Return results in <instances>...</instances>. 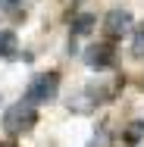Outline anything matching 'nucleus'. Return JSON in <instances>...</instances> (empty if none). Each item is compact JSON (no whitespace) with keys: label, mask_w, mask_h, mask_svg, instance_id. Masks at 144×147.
<instances>
[{"label":"nucleus","mask_w":144,"mask_h":147,"mask_svg":"<svg viewBox=\"0 0 144 147\" xmlns=\"http://www.w3.org/2000/svg\"><path fill=\"white\" fill-rule=\"evenodd\" d=\"M34 122H38V110H34V103H28V100H19V103H13L3 113V128L9 135H25V131L34 128Z\"/></svg>","instance_id":"obj_1"},{"label":"nucleus","mask_w":144,"mask_h":147,"mask_svg":"<svg viewBox=\"0 0 144 147\" xmlns=\"http://www.w3.org/2000/svg\"><path fill=\"white\" fill-rule=\"evenodd\" d=\"M59 91V75L57 72H41V75H34L31 78V85L25 88V100L28 103H47V100H53Z\"/></svg>","instance_id":"obj_2"},{"label":"nucleus","mask_w":144,"mask_h":147,"mask_svg":"<svg viewBox=\"0 0 144 147\" xmlns=\"http://www.w3.org/2000/svg\"><path fill=\"white\" fill-rule=\"evenodd\" d=\"M128 25H132V16L125 9H110L107 19H103V34L107 38H122L128 31Z\"/></svg>","instance_id":"obj_3"},{"label":"nucleus","mask_w":144,"mask_h":147,"mask_svg":"<svg viewBox=\"0 0 144 147\" xmlns=\"http://www.w3.org/2000/svg\"><path fill=\"white\" fill-rule=\"evenodd\" d=\"M85 63L88 66H97V69L110 66V63H113V47H110V44H94V47H88L85 50Z\"/></svg>","instance_id":"obj_4"},{"label":"nucleus","mask_w":144,"mask_h":147,"mask_svg":"<svg viewBox=\"0 0 144 147\" xmlns=\"http://www.w3.org/2000/svg\"><path fill=\"white\" fill-rule=\"evenodd\" d=\"M94 25H97L94 16H78L75 25H72V34H88V31H94Z\"/></svg>","instance_id":"obj_5"},{"label":"nucleus","mask_w":144,"mask_h":147,"mask_svg":"<svg viewBox=\"0 0 144 147\" xmlns=\"http://www.w3.org/2000/svg\"><path fill=\"white\" fill-rule=\"evenodd\" d=\"M16 50V34L13 31H0V57H9Z\"/></svg>","instance_id":"obj_6"},{"label":"nucleus","mask_w":144,"mask_h":147,"mask_svg":"<svg viewBox=\"0 0 144 147\" xmlns=\"http://www.w3.org/2000/svg\"><path fill=\"white\" fill-rule=\"evenodd\" d=\"M135 57H144V22L138 25V38H135Z\"/></svg>","instance_id":"obj_7"},{"label":"nucleus","mask_w":144,"mask_h":147,"mask_svg":"<svg viewBox=\"0 0 144 147\" xmlns=\"http://www.w3.org/2000/svg\"><path fill=\"white\" fill-rule=\"evenodd\" d=\"M144 135V122H135V125H132V128H128V135H125V138H128V141H132V144H135V141H138V138H141Z\"/></svg>","instance_id":"obj_8"},{"label":"nucleus","mask_w":144,"mask_h":147,"mask_svg":"<svg viewBox=\"0 0 144 147\" xmlns=\"http://www.w3.org/2000/svg\"><path fill=\"white\" fill-rule=\"evenodd\" d=\"M3 9H19V0H0Z\"/></svg>","instance_id":"obj_9"},{"label":"nucleus","mask_w":144,"mask_h":147,"mask_svg":"<svg viewBox=\"0 0 144 147\" xmlns=\"http://www.w3.org/2000/svg\"><path fill=\"white\" fill-rule=\"evenodd\" d=\"M75 3H78V0H75Z\"/></svg>","instance_id":"obj_10"}]
</instances>
